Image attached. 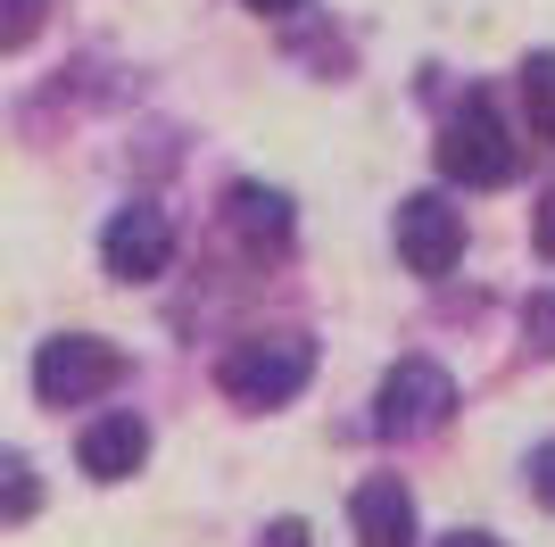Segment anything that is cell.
I'll return each instance as SVG.
<instances>
[{"label":"cell","instance_id":"1","mask_svg":"<svg viewBox=\"0 0 555 547\" xmlns=\"http://www.w3.org/2000/svg\"><path fill=\"white\" fill-rule=\"evenodd\" d=\"M315 373V341L307 332H249V341H232L224 365H216V390H224L232 407H291Z\"/></svg>","mask_w":555,"mask_h":547},{"label":"cell","instance_id":"2","mask_svg":"<svg viewBox=\"0 0 555 547\" xmlns=\"http://www.w3.org/2000/svg\"><path fill=\"white\" fill-rule=\"evenodd\" d=\"M440 175L464 182V191H498V182L522 175V150H514L506 116L489 109L481 91H473V100H464V109L440 125Z\"/></svg>","mask_w":555,"mask_h":547},{"label":"cell","instance_id":"3","mask_svg":"<svg viewBox=\"0 0 555 547\" xmlns=\"http://www.w3.org/2000/svg\"><path fill=\"white\" fill-rule=\"evenodd\" d=\"M116 382H125V348L100 341V332H59V341H42V357H34L42 407H92Z\"/></svg>","mask_w":555,"mask_h":547},{"label":"cell","instance_id":"4","mask_svg":"<svg viewBox=\"0 0 555 547\" xmlns=\"http://www.w3.org/2000/svg\"><path fill=\"white\" fill-rule=\"evenodd\" d=\"M448 407H456V382H448L431 357H398L390 373H382V398H373V432L382 440H423L440 432Z\"/></svg>","mask_w":555,"mask_h":547},{"label":"cell","instance_id":"5","mask_svg":"<svg viewBox=\"0 0 555 547\" xmlns=\"http://www.w3.org/2000/svg\"><path fill=\"white\" fill-rule=\"evenodd\" d=\"M100 257H108L116 282H158L166 257H175V225H166V207H150V200L116 207L108 232H100Z\"/></svg>","mask_w":555,"mask_h":547},{"label":"cell","instance_id":"6","mask_svg":"<svg viewBox=\"0 0 555 547\" xmlns=\"http://www.w3.org/2000/svg\"><path fill=\"white\" fill-rule=\"evenodd\" d=\"M398 257H406L423 282H440V274L464 257V216L440 200V191H415V200H398Z\"/></svg>","mask_w":555,"mask_h":547},{"label":"cell","instance_id":"7","mask_svg":"<svg viewBox=\"0 0 555 547\" xmlns=\"http://www.w3.org/2000/svg\"><path fill=\"white\" fill-rule=\"evenodd\" d=\"M348 523H357V547H423L415 489H406L398 473L357 481V498H348Z\"/></svg>","mask_w":555,"mask_h":547},{"label":"cell","instance_id":"8","mask_svg":"<svg viewBox=\"0 0 555 547\" xmlns=\"http://www.w3.org/2000/svg\"><path fill=\"white\" fill-rule=\"evenodd\" d=\"M75 456H83L92 481H125V473H141V456H150V423H141L133 407H116V415H100V423H83Z\"/></svg>","mask_w":555,"mask_h":547},{"label":"cell","instance_id":"9","mask_svg":"<svg viewBox=\"0 0 555 547\" xmlns=\"http://www.w3.org/2000/svg\"><path fill=\"white\" fill-rule=\"evenodd\" d=\"M224 216H232V232H241L249 250H282V241H291V200L266 191V182H232Z\"/></svg>","mask_w":555,"mask_h":547},{"label":"cell","instance_id":"10","mask_svg":"<svg viewBox=\"0 0 555 547\" xmlns=\"http://www.w3.org/2000/svg\"><path fill=\"white\" fill-rule=\"evenodd\" d=\"M522 109H531V133L555 141V50H531V59H522Z\"/></svg>","mask_w":555,"mask_h":547},{"label":"cell","instance_id":"11","mask_svg":"<svg viewBox=\"0 0 555 547\" xmlns=\"http://www.w3.org/2000/svg\"><path fill=\"white\" fill-rule=\"evenodd\" d=\"M42 514V481L25 456H0V523H34Z\"/></svg>","mask_w":555,"mask_h":547},{"label":"cell","instance_id":"12","mask_svg":"<svg viewBox=\"0 0 555 547\" xmlns=\"http://www.w3.org/2000/svg\"><path fill=\"white\" fill-rule=\"evenodd\" d=\"M50 0H0V50H25L34 34H42Z\"/></svg>","mask_w":555,"mask_h":547},{"label":"cell","instance_id":"13","mask_svg":"<svg viewBox=\"0 0 555 547\" xmlns=\"http://www.w3.org/2000/svg\"><path fill=\"white\" fill-rule=\"evenodd\" d=\"M522 341H531V357H555V282L522 298Z\"/></svg>","mask_w":555,"mask_h":547},{"label":"cell","instance_id":"14","mask_svg":"<svg viewBox=\"0 0 555 547\" xmlns=\"http://www.w3.org/2000/svg\"><path fill=\"white\" fill-rule=\"evenodd\" d=\"M522 473H531V498L555 514V440H547V448H531V465H522Z\"/></svg>","mask_w":555,"mask_h":547},{"label":"cell","instance_id":"15","mask_svg":"<svg viewBox=\"0 0 555 547\" xmlns=\"http://www.w3.org/2000/svg\"><path fill=\"white\" fill-rule=\"evenodd\" d=\"M531 241H539V257H555V191L539 200V216H531Z\"/></svg>","mask_w":555,"mask_h":547},{"label":"cell","instance_id":"16","mask_svg":"<svg viewBox=\"0 0 555 547\" xmlns=\"http://www.w3.org/2000/svg\"><path fill=\"white\" fill-rule=\"evenodd\" d=\"M266 547H307V523H274V531H266Z\"/></svg>","mask_w":555,"mask_h":547},{"label":"cell","instance_id":"17","mask_svg":"<svg viewBox=\"0 0 555 547\" xmlns=\"http://www.w3.org/2000/svg\"><path fill=\"white\" fill-rule=\"evenodd\" d=\"M241 9H257V17H291V9H307V0H241Z\"/></svg>","mask_w":555,"mask_h":547},{"label":"cell","instance_id":"18","mask_svg":"<svg viewBox=\"0 0 555 547\" xmlns=\"http://www.w3.org/2000/svg\"><path fill=\"white\" fill-rule=\"evenodd\" d=\"M440 547H506V539H489V531H448Z\"/></svg>","mask_w":555,"mask_h":547}]
</instances>
